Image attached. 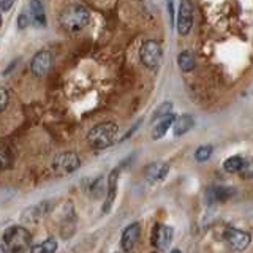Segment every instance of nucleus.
I'll list each match as a JSON object with an SVG mask.
<instances>
[{
	"instance_id": "1",
	"label": "nucleus",
	"mask_w": 253,
	"mask_h": 253,
	"mask_svg": "<svg viewBox=\"0 0 253 253\" xmlns=\"http://www.w3.org/2000/svg\"><path fill=\"white\" fill-rule=\"evenodd\" d=\"M32 247V234L27 228L21 225L8 226L2 234V245L0 252H24Z\"/></svg>"
},
{
	"instance_id": "2",
	"label": "nucleus",
	"mask_w": 253,
	"mask_h": 253,
	"mask_svg": "<svg viewBox=\"0 0 253 253\" xmlns=\"http://www.w3.org/2000/svg\"><path fill=\"white\" fill-rule=\"evenodd\" d=\"M90 19V11L81 3H71L67 8H63L59 22L60 26L68 32H79L83 30Z\"/></svg>"
},
{
	"instance_id": "3",
	"label": "nucleus",
	"mask_w": 253,
	"mask_h": 253,
	"mask_svg": "<svg viewBox=\"0 0 253 253\" xmlns=\"http://www.w3.org/2000/svg\"><path fill=\"white\" fill-rule=\"evenodd\" d=\"M119 126L114 122H101L87 133V142L93 149H106L116 141Z\"/></svg>"
},
{
	"instance_id": "4",
	"label": "nucleus",
	"mask_w": 253,
	"mask_h": 253,
	"mask_svg": "<svg viewBox=\"0 0 253 253\" xmlns=\"http://www.w3.org/2000/svg\"><path fill=\"white\" fill-rule=\"evenodd\" d=\"M81 166V158L76 152H60L54 157L52 162V169L57 176H67V174L75 172Z\"/></svg>"
},
{
	"instance_id": "5",
	"label": "nucleus",
	"mask_w": 253,
	"mask_h": 253,
	"mask_svg": "<svg viewBox=\"0 0 253 253\" xmlns=\"http://www.w3.org/2000/svg\"><path fill=\"white\" fill-rule=\"evenodd\" d=\"M139 57L147 68H157L160 65L162 57H163V49L160 43L154 42V40L146 42L139 49Z\"/></svg>"
},
{
	"instance_id": "6",
	"label": "nucleus",
	"mask_w": 253,
	"mask_h": 253,
	"mask_svg": "<svg viewBox=\"0 0 253 253\" xmlns=\"http://www.w3.org/2000/svg\"><path fill=\"white\" fill-rule=\"evenodd\" d=\"M52 62L54 57L51 51H40L37 52L34 57L30 60V71L32 75L37 76V78H43L49 73V70L52 67Z\"/></svg>"
},
{
	"instance_id": "7",
	"label": "nucleus",
	"mask_w": 253,
	"mask_h": 253,
	"mask_svg": "<svg viewBox=\"0 0 253 253\" xmlns=\"http://www.w3.org/2000/svg\"><path fill=\"white\" fill-rule=\"evenodd\" d=\"M225 241L229 244V247L236 252H242L250 245L252 236L247 231H241V229L236 228H228L226 231L223 233Z\"/></svg>"
},
{
	"instance_id": "8",
	"label": "nucleus",
	"mask_w": 253,
	"mask_h": 253,
	"mask_svg": "<svg viewBox=\"0 0 253 253\" xmlns=\"http://www.w3.org/2000/svg\"><path fill=\"white\" fill-rule=\"evenodd\" d=\"M193 26V5L190 0H182L177 14V32L180 35H187Z\"/></svg>"
},
{
	"instance_id": "9",
	"label": "nucleus",
	"mask_w": 253,
	"mask_h": 253,
	"mask_svg": "<svg viewBox=\"0 0 253 253\" xmlns=\"http://www.w3.org/2000/svg\"><path fill=\"white\" fill-rule=\"evenodd\" d=\"M52 209V203L51 201H42L35 206H30L26 211L22 212V220L26 223H38L40 220H43L47 213Z\"/></svg>"
},
{
	"instance_id": "10",
	"label": "nucleus",
	"mask_w": 253,
	"mask_h": 253,
	"mask_svg": "<svg viewBox=\"0 0 253 253\" xmlns=\"http://www.w3.org/2000/svg\"><path fill=\"white\" fill-rule=\"evenodd\" d=\"M174 231L168 225H157L152 233V244L157 250H166L172 241Z\"/></svg>"
},
{
	"instance_id": "11",
	"label": "nucleus",
	"mask_w": 253,
	"mask_h": 253,
	"mask_svg": "<svg viewBox=\"0 0 253 253\" xmlns=\"http://www.w3.org/2000/svg\"><path fill=\"white\" fill-rule=\"evenodd\" d=\"M139 234H141V226L139 223H131L128 225L122 233L121 237V245H122V250L124 252H130L134 249L138 239H139Z\"/></svg>"
},
{
	"instance_id": "12",
	"label": "nucleus",
	"mask_w": 253,
	"mask_h": 253,
	"mask_svg": "<svg viewBox=\"0 0 253 253\" xmlns=\"http://www.w3.org/2000/svg\"><path fill=\"white\" fill-rule=\"evenodd\" d=\"M29 14L32 22L37 27H46V14H44V6L42 0H30L29 5Z\"/></svg>"
},
{
	"instance_id": "13",
	"label": "nucleus",
	"mask_w": 253,
	"mask_h": 253,
	"mask_svg": "<svg viewBox=\"0 0 253 253\" xmlns=\"http://www.w3.org/2000/svg\"><path fill=\"white\" fill-rule=\"evenodd\" d=\"M169 171V166L166 163H150L147 168L144 169V176L149 182H157V180H162L166 174Z\"/></svg>"
},
{
	"instance_id": "14",
	"label": "nucleus",
	"mask_w": 253,
	"mask_h": 253,
	"mask_svg": "<svg viewBox=\"0 0 253 253\" xmlns=\"http://www.w3.org/2000/svg\"><path fill=\"white\" fill-rule=\"evenodd\" d=\"M117 179H119V169H113L108 177V195H106V203L103 206V212H109L111 206H113L116 195H117Z\"/></svg>"
},
{
	"instance_id": "15",
	"label": "nucleus",
	"mask_w": 253,
	"mask_h": 253,
	"mask_svg": "<svg viewBox=\"0 0 253 253\" xmlns=\"http://www.w3.org/2000/svg\"><path fill=\"white\" fill-rule=\"evenodd\" d=\"M195 125V119L193 116L190 114H182L180 117H177L176 121L172 124V131H174V136H182L185 134L187 131H190L193 128Z\"/></svg>"
},
{
	"instance_id": "16",
	"label": "nucleus",
	"mask_w": 253,
	"mask_h": 253,
	"mask_svg": "<svg viewBox=\"0 0 253 253\" xmlns=\"http://www.w3.org/2000/svg\"><path fill=\"white\" fill-rule=\"evenodd\" d=\"M14 162V154H13V149L8 146V144H0V171L3 169H10L13 166Z\"/></svg>"
},
{
	"instance_id": "17",
	"label": "nucleus",
	"mask_w": 253,
	"mask_h": 253,
	"mask_svg": "<svg viewBox=\"0 0 253 253\" xmlns=\"http://www.w3.org/2000/svg\"><path fill=\"white\" fill-rule=\"evenodd\" d=\"M233 188H228V187H217V188H211L209 190V200L213 203H223L226 201L229 196H233Z\"/></svg>"
},
{
	"instance_id": "18",
	"label": "nucleus",
	"mask_w": 253,
	"mask_h": 253,
	"mask_svg": "<svg viewBox=\"0 0 253 253\" xmlns=\"http://www.w3.org/2000/svg\"><path fill=\"white\" fill-rule=\"evenodd\" d=\"M174 121H176V117H174V114L171 113V114H168L166 117H163L160 122H158V125H155V130H154V133H152V138L154 139H160L163 134L168 131V128L169 126H172V124H174Z\"/></svg>"
},
{
	"instance_id": "19",
	"label": "nucleus",
	"mask_w": 253,
	"mask_h": 253,
	"mask_svg": "<svg viewBox=\"0 0 253 253\" xmlns=\"http://www.w3.org/2000/svg\"><path fill=\"white\" fill-rule=\"evenodd\" d=\"M177 63L182 71L188 73L195 68V55L192 54V51H182L177 57Z\"/></svg>"
},
{
	"instance_id": "20",
	"label": "nucleus",
	"mask_w": 253,
	"mask_h": 253,
	"mask_svg": "<svg viewBox=\"0 0 253 253\" xmlns=\"http://www.w3.org/2000/svg\"><path fill=\"white\" fill-rule=\"evenodd\" d=\"M55 250H57V242H55L52 237L51 239H46L43 241L42 244H37V245H32L30 247V252L34 253H54Z\"/></svg>"
},
{
	"instance_id": "21",
	"label": "nucleus",
	"mask_w": 253,
	"mask_h": 253,
	"mask_svg": "<svg viewBox=\"0 0 253 253\" xmlns=\"http://www.w3.org/2000/svg\"><path fill=\"white\" fill-rule=\"evenodd\" d=\"M244 160L241 157H229L228 160L223 163V168H225V171L226 172H229V174H234V172H239V171H242L244 169Z\"/></svg>"
},
{
	"instance_id": "22",
	"label": "nucleus",
	"mask_w": 253,
	"mask_h": 253,
	"mask_svg": "<svg viewBox=\"0 0 253 253\" xmlns=\"http://www.w3.org/2000/svg\"><path fill=\"white\" fill-rule=\"evenodd\" d=\"M171 113H172V103H171V101H166V103H163V105H160V106H158V108L154 111V114H152V122L157 121V119H163V117H166V116L171 114Z\"/></svg>"
},
{
	"instance_id": "23",
	"label": "nucleus",
	"mask_w": 253,
	"mask_h": 253,
	"mask_svg": "<svg viewBox=\"0 0 253 253\" xmlns=\"http://www.w3.org/2000/svg\"><path fill=\"white\" fill-rule=\"evenodd\" d=\"M212 146H201V147H198L196 149V152H195V158L198 162H206V160H209V157L212 155Z\"/></svg>"
},
{
	"instance_id": "24",
	"label": "nucleus",
	"mask_w": 253,
	"mask_h": 253,
	"mask_svg": "<svg viewBox=\"0 0 253 253\" xmlns=\"http://www.w3.org/2000/svg\"><path fill=\"white\" fill-rule=\"evenodd\" d=\"M89 190H90V193H92L93 198H98L103 193V190H105V188H103V180H101V177H98L97 180H93L92 184H90V188Z\"/></svg>"
},
{
	"instance_id": "25",
	"label": "nucleus",
	"mask_w": 253,
	"mask_h": 253,
	"mask_svg": "<svg viewBox=\"0 0 253 253\" xmlns=\"http://www.w3.org/2000/svg\"><path fill=\"white\" fill-rule=\"evenodd\" d=\"M8 105H10V92L5 87H0V113L5 111Z\"/></svg>"
},
{
	"instance_id": "26",
	"label": "nucleus",
	"mask_w": 253,
	"mask_h": 253,
	"mask_svg": "<svg viewBox=\"0 0 253 253\" xmlns=\"http://www.w3.org/2000/svg\"><path fill=\"white\" fill-rule=\"evenodd\" d=\"M32 19H30V14H27V13H21L19 14V18H18V27L22 30V29H26L27 26H29V22H30Z\"/></svg>"
},
{
	"instance_id": "27",
	"label": "nucleus",
	"mask_w": 253,
	"mask_h": 253,
	"mask_svg": "<svg viewBox=\"0 0 253 253\" xmlns=\"http://www.w3.org/2000/svg\"><path fill=\"white\" fill-rule=\"evenodd\" d=\"M14 0H0V10L2 11H8L13 6Z\"/></svg>"
},
{
	"instance_id": "28",
	"label": "nucleus",
	"mask_w": 253,
	"mask_h": 253,
	"mask_svg": "<svg viewBox=\"0 0 253 253\" xmlns=\"http://www.w3.org/2000/svg\"><path fill=\"white\" fill-rule=\"evenodd\" d=\"M0 26H2V16H0Z\"/></svg>"
}]
</instances>
